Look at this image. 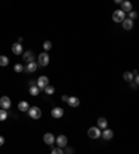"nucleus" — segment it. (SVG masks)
Masks as SVG:
<instances>
[{"label":"nucleus","instance_id":"nucleus-17","mask_svg":"<svg viewBox=\"0 0 139 154\" xmlns=\"http://www.w3.org/2000/svg\"><path fill=\"white\" fill-rule=\"evenodd\" d=\"M97 128H102V129H104V128H107V119L106 118H99L97 119Z\"/></svg>","mask_w":139,"mask_h":154},{"label":"nucleus","instance_id":"nucleus-6","mask_svg":"<svg viewBox=\"0 0 139 154\" xmlns=\"http://www.w3.org/2000/svg\"><path fill=\"white\" fill-rule=\"evenodd\" d=\"M0 107L4 108V110H8V108L11 107V100H10V97L3 96V97L0 99Z\"/></svg>","mask_w":139,"mask_h":154},{"label":"nucleus","instance_id":"nucleus-22","mask_svg":"<svg viewBox=\"0 0 139 154\" xmlns=\"http://www.w3.org/2000/svg\"><path fill=\"white\" fill-rule=\"evenodd\" d=\"M124 79L127 81V82H131V81H134V75H132V72H124Z\"/></svg>","mask_w":139,"mask_h":154},{"label":"nucleus","instance_id":"nucleus-7","mask_svg":"<svg viewBox=\"0 0 139 154\" xmlns=\"http://www.w3.org/2000/svg\"><path fill=\"white\" fill-rule=\"evenodd\" d=\"M121 24H123V28L125 29V31H131L132 26H134V20H131V18H124L123 21H121Z\"/></svg>","mask_w":139,"mask_h":154},{"label":"nucleus","instance_id":"nucleus-8","mask_svg":"<svg viewBox=\"0 0 139 154\" xmlns=\"http://www.w3.org/2000/svg\"><path fill=\"white\" fill-rule=\"evenodd\" d=\"M54 142L57 143V146L63 149V147L67 146V142H68V140H67V138H65L64 135H60V136H57V138H56V140H54Z\"/></svg>","mask_w":139,"mask_h":154},{"label":"nucleus","instance_id":"nucleus-21","mask_svg":"<svg viewBox=\"0 0 139 154\" xmlns=\"http://www.w3.org/2000/svg\"><path fill=\"white\" fill-rule=\"evenodd\" d=\"M7 119V110L0 108V121H6Z\"/></svg>","mask_w":139,"mask_h":154},{"label":"nucleus","instance_id":"nucleus-31","mask_svg":"<svg viewBox=\"0 0 139 154\" xmlns=\"http://www.w3.org/2000/svg\"><path fill=\"white\" fill-rule=\"evenodd\" d=\"M121 1H123V0H114V3H116V4H120Z\"/></svg>","mask_w":139,"mask_h":154},{"label":"nucleus","instance_id":"nucleus-14","mask_svg":"<svg viewBox=\"0 0 139 154\" xmlns=\"http://www.w3.org/2000/svg\"><path fill=\"white\" fill-rule=\"evenodd\" d=\"M67 104H68L70 107L75 108V107H78V106H79V99H78V97H68Z\"/></svg>","mask_w":139,"mask_h":154},{"label":"nucleus","instance_id":"nucleus-9","mask_svg":"<svg viewBox=\"0 0 139 154\" xmlns=\"http://www.w3.org/2000/svg\"><path fill=\"white\" fill-rule=\"evenodd\" d=\"M64 115V110H63L61 107H54L53 110H52V117L53 118H61V117Z\"/></svg>","mask_w":139,"mask_h":154},{"label":"nucleus","instance_id":"nucleus-10","mask_svg":"<svg viewBox=\"0 0 139 154\" xmlns=\"http://www.w3.org/2000/svg\"><path fill=\"white\" fill-rule=\"evenodd\" d=\"M54 140H56V138H54L53 133H45V136H43V142H45L46 145H49V146H53Z\"/></svg>","mask_w":139,"mask_h":154},{"label":"nucleus","instance_id":"nucleus-15","mask_svg":"<svg viewBox=\"0 0 139 154\" xmlns=\"http://www.w3.org/2000/svg\"><path fill=\"white\" fill-rule=\"evenodd\" d=\"M18 110H20L21 113H27V111L29 110L28 101H20V103H18Z\"/></svg>","mask_w":139,"mask_h":154},{"label":"nucleus","instance_id":"nucleus-23","mask_svg":"<svg viewBox=\"0 0 139 154\" xmlns=\"http://www.w3.org/2000/svg\"><path fill=\"white\" fill-rule=\"evenodd\" d=\"M43 90L46 92V94H53V93H54V88H53V86H50V85H47Z\"/></svg>","mask_w":139,"mask_h":154},{"label":"nucleus","instance_id":"nucleus-16","mask_svg":"<svg viewBox=\"0 0 139 154\" xmlns=\"http://www.w3.org/2000/svg\"><path fill=\"white\" fill-rule=\"evenodd\" d=\"M33 53L32 52H25L24 53V56H22V58H24V61H27V62H31V61H33Z\"/></svg>","mask_w":139,"mask_h":154},{"label":"nucleus","instance_id":"nucleus-28","mask_svg":"<svg viewBox=\"0 0 139 154\" xmlns=\"http://www.w3.org/2000/svg\"><path fill=\"white\" fill-rule=\"evenodd\" d=\"M67 100H68V96H67V94H63V96H61V101H65V103H67Z\"/></svg>","mask_w":139,"mask_h":154},{"label":"nucleus","instance_id":"nucleus-1","mask_svg":"<svg viewBox=\"0 0 139 154\" xmlns=\"http://www.w3.org/2000/svg\"><path fill=\"white\" fill-rule=\"evenodd\" d=\"M29 117H31L32 119H39L40 117H42V111H40V108L36 107V106H33V107H29V110L27 111Z\"/></svg>","mask_w":139,"mask_h":154},{"label":"nucleus","instance_id":"nucleus-30","mask_svg":"<svg viewBox=\"0 0 139 154\" xmlns=\"http://www.w3.org/2000/svg\"><path fill=\"white\" fill-rule=\"evenodd\" d=\"M3 145H4V138L0 136V146H3Z\"/></svg>","mask_w":139,"mask_h":154},{"label":"nucleus","instance_id":"nucleus-11","mask_svg":"<svg viewBox=\"0 0 139 154\" xmlns=\"http://www.w3.org/2000/svg\"><path fill=\"white\" fill-rule=\"evenodd\" d=\"M11 50H13V53L17 54V56H20V54H22L24 53V49H22V45L21 43H14L13 46H11Z\"/></svg>","mask_w":139,"mask_h":154},{"label":"nucleus","instance_id":"nucleus-26","mask_svg":"<svg viewBox=\"0 0 139 154\" xmlns=\"http://www.w3.org/2000/svg\"><path fill=\"white\" fill-rule=\"evenodd\" d=\"M14 71H16V72H22L24 67L21 65V64H16V65H14Z\"/></svg>","mask_w":139,"mask_h":154},{"label":"nucleus","instance_id":"nucleus-27","mask_svg":"<svg viewBox=\"0 0 139 154\" xmlns=\"http://www.w3.org/2000/svg\"><path fill=\"white\" fill-rule=\"evenodd\" d=\"M128 16H129V18H131V20H135V18H136V17H138V13H136V11H129V13H128Z\"/></svg>","mask_w":139,"mask_h":154},{"label":"nucleus","instance_id":"nucleus-25","mask_svg":"<svg viewBox=\"0 0 139 154\" xmlns=\"http://www.w3.org/2000/svg\"><path fill=\"white\" fill-rule=\"evenodd\" d=\"M52 153L53 154H63L64 151H63L61 147H56V149H52Z\"/></svg>","mask_w":139,"mask_h":154},{"label":"nucleus","instance_id":"nucleus-13","mask_svg":"<svg viewBox=\"0 0 139 154\" xmlns=\"http://www.w3.org/2000/svg\"><path fill=\"white\" fill-rule=\"evenodd\" d=\"M100 136H102L103 139H104V140H110V139L114 136V132L111 131V129H107V128H104V131L102 132Z\"/></svg>","mask_w":139,"mask_h":154},{"label":"nucleus","instance_id":"nucleus-19","mask_svg":"<svg viewBox=\"0 0 139 154\" xmlns=\"http://www.w3.org/2000/svg\"><path fill=\"white\" fill-rule=\"evenodd\" d=\"M39 92H40V89H39L36 85L29 86V94H31V96H38Z\"/></svg>","mask_w":139,"mask_h":154},{"label":"nucleus","instance_id":"nucleus-5","mask_svg":"<svg viewBox=\"0 0 139 154\" xmlns=\"http://www.w3.org/2000/svg\"><path fill=\"white\" fill-rule=\"evenodd\" d=\"M124 18H125V13H124L123 10H116L113 13V21L114 22H121Z\"/></svg>","mask_w":139,"mask_h":154},{"label":"nucleus","instance_id":"nucleus-24","mask_svg":"<svg viewBox=\"0 0 139 154\" xmlns=\"http://www.w3.org/2000/svg\"><path fill=\"white\" fill-rule=\"evenodd\" d=\"M43 49H45V50H50V49H52V42H50V40H46V42H45V43H43Z\"/></svg>","mask_w":139,"mask_h":154},{"label":"nucleus","instance_id":"nucleus-2","mask_svg":"<svg viewBox=\"0 0 139 154\" xmlns=\"http://www.w3.org/2000/svg\"><path fill=\"white\" fill-rule=\"evenodd\" d=\"M100 135H102L100 128H97V126H92V128H89V131H88V136L91 139L100 138Z\"/></svg>","mask_w":139,"mask_h":154},{"label":"nucleus","instance_id":"nucleus-12","mask_svg":"<svg viewBox=\"0 0 139 154\" xmlns=\"http://www.w3.org/2000/svg\"><path fill=\"white\" fill-rule=\"evenodd\" d=\"M121 10H123L124 13H129V11L132 10L131 1H128V0H123V1H121Z\"/></svg>","mask_w":139,"mask_h":154},{"label":"nucleus","instance_id":"nucleus-3","mask_svg":"<svg viewBox=\"0 0 139 154\" xmlns=\"http://www.w3.org/2000/svg\"><path fill=\"white\" fill-rule=\"evenodd\" d=\"M50 61V57H49V54L47 53H40L38 57V62L39 65H42V67H46L47 64Z\"/></svg>","mask_w":139,"mask_h":154},{"label":"nucleus","instance_id":"nucleus-29","mask_svg":"<svg viewBox=\"0 0 139 154\" xmlns=\"http://www.w3.org/2000/svg\"><path fill=\"white\" fill-rule=\"evenodd\" d=\"M129 83H131V88H132V89H136V88H138V83H135V82H132V81L129 82Z\"/></svg>","mask_w":139,"mask_h":154},{"label":"nucleus","instance_id":"nucleus-4","mask_svg":"<svg viewBox=\"0 0 139 154\" xmlns=\"http://www.w3.org/2000/svg\"><path fill=\"white\" fill-rule=\"evenodd\" d=\"M47 85H49V78L47 77L42 75V77L38 78V81H36V86H38L39 89H45Z\"/></svg>","mask_w":139,"mask_h":154},{"label":"nucleus","instance_id":"nucleus-18","mask_svg":"<svg viewBox=\"0 0 139 154\" xmlns=\"http://www.w3.org/2000/svg\"><path fill=\"white\" fill-rule=\"evenodd\" d=\"M36 68H38V64H36V62H33V61L28 62V65H27V71H28V72H35Z\"/></svg>","mask_w":139,"mask_h":154},{"label":"nucleus","instance_id":"nucleus-20","mask_svg":"<svg viewBox=\"0 0 139 154\" xmlns=\"http://www.w3.org/2000/svg\"><path fill=\"white\" fill-rule=\"evenodd\" d=\"M8 65V57L0 56V67H7Z\"/></svg>","mask_w":139,"mask_h":154}]
</instances>
